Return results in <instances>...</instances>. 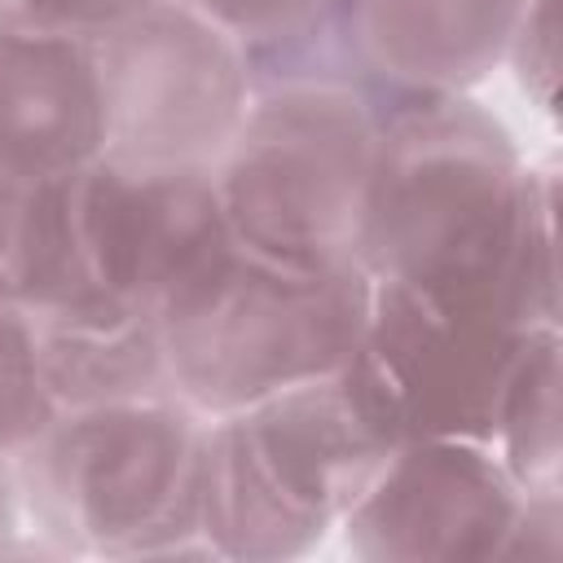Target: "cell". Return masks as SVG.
<instances>
[{
  "instance_id": "cell-15",
  "label": "cell",
  "mask_w": 563,
  "mask_h": 563,
  "mask_svg": "<svg viewBox=\"0 0 563 563\" xmlns=\"http://www.w3.org/2000/svg\"><path fill=\"white\" fill-rule=\"evenodd\" d=\"M488 444L523 493H563V325L528 334Z\"/></svg>"
},
{
  "instance_id": "cell-14",
  "label": "cell",
  "mask_w": 563,
  "mask_h": 563,
  "mask_svg": "<svg viewBox=\"0 0 563 563\" xmlns=\"http://www.w3.org/2000/svg\"><path fill=\"white\" fill-rule=\"evenodd\" d=\"M101 295L84 255L70 176H0V303L31 317Z\"/></svg>"
},
{
  "instance_id": "cell-4",
  "label": "cell",
  "mask_w": 563,
  "mask_h": 563,
  "mask_svg": "<svg viewBox=\"0 0 563 563\" xmlns=\"http://www.w3.org/2000/svg\"><path fill=\"white\" fill-rule=\"evenodd\" d=\"M383 101L356 84L251 88L216 194L238 246L295 268L356 264Z\"/></svg>"
},
{
  "instance_id": "cell-9",
  "label": "cell",
  "mask_w": 563,
  "mask_h": 563,
  "mask_svg": "<svg viewBox=\"0 0 563 563\" xmlns=\"http://www.w3.org/2000/svg\"><path fill=\"white\" fill-rule=\"evenodd\" d=\"M523 0H330L325 22L369 97H457L501 70Z\"/></svg>"
},
{
  "instance_id": "cell-17",
  "label": "cell",
  "mask_w": 563,
  "mask_h": 563,
  "mask_svg": "<svg viewBox=\"0 0 563 563\" xmlns=\"http://www.w3.org/2000/svg\"><path fill=\"white\" fill-rule=\"evenodd\" d=\"M501 66L515 75V88L545 119L559 110V0H523V13L510 31Z\"/></svg>"
},
{
  "instance_id": "cell-16",
  "label": "cell",
  "mask_w": 563,
  "mask_h": 563,
  "mask_svg": "<svg viewBox=\"0 0 563 563\" xmlns=\"http://www.w3.org/2000/svg\"><path fill=\"white\" fill-rule=\"evenodd\" d=\"M57 405L40 374L35 321L31 312L0 303V453H22L48 422Z\"/></svg>"
},
{
  "instance_id": "cell-20",
  "label": "cell",
  "mask_w": 563,
  "mask_h": 563,
  "mask_svg": "<svg viewBox=\"0 0 563 563\" xmlns=\"http://www.w3.org/2000/svg\"><path fill=\"white\" fill-rule=\"evenodd\" d=\"M563 559V493H523L501 563H559Z\"/></svg>"
},
{
  "instance_id": "cell-13",
  "label": "cell",
  "mask_w": 563,
  "mask_h": 563,
  "mask_svg": "<svg viewBox=\"0 0 563 563\" xmlns=\"http://www.w3.org/2000/svg\"><path fill=\"white\" fill-rule=\"evenodd\" d=\"M198 532L211 559L286 563L312 554L334 528L299 506L264 466L233 413L207 418L198 471Z\"/></svg>"
},
{
  "instance_id": "cell-5",
  "label": "cell",
  "mask_w": 563,
  "mask_h": 563,
  "mask_svg": "<svg viewBox=\"0 0 563 563\" xmlns=\"http://www.w3.org/2000/svg\"><path fill=\"white\" fill-rule=\"evenodd\" d=\"M528 334V325L484 312H449L405 286L374 282L365 330L339 374L391 444H488L506 378Z\"/></svg>"
},
{
  "instance_id": "cell-2",
  "label": "cell",
  "mask_w": 563,
  "mask_h": 563,
  "mask_svg": "<svg viewBox=\"0 0 563 563\" xmlns=\"http://www.w3.org/2000/svg\"><path fill=\"white\" fill-rule=\"evenodd\" d=\"M202 435L207 418L180 396L57 409L13 453L26 554L211 559L198 532Z\"/></svg>"
},
{
  "instance_id": "cell-7",
  "label": "cell",
  "mask_w": 563,
  "mask_h": 563,
  "mask_svg": "<svg viewBox=\"0 0 563 563\" xmlns=\"http://www.w3.org/2000/svg\"><path fill=\"white\" fill-rule=\"evenodd\" d=\"M75 216L97 290L154 317L233 246L211 167L101 154L75 172Z\"/></svg>"
},
{
  "instance_id": "cell-19",
  "label": "cell",
  "mask_w": 563,
  "mask_h": 563,
  "mask_svg": "<svg viewBox=\"0 0 563 563\" xmlns=\"http://www.w3.org/2000/svg\"><path fill=\"white\" fill-rule=\"evenodd\" d=\"M180 4H189L194 13H202L246 48L308 26L312 18L325 13L330 0H180Z\"/></svg>"
},
{
  "instance_id": "cell-10",
  "label": "cell",
  "mask_w": 563,
  "mask_h": 563,
  "mask_svg": "<svg viewBox=\"0 0 563 563\" xmlns=\"http://www.w3.org/2000/svg\"><path fill=\"white\" fill-rule=\"evenodd\" d=\"M106 154L92 40L0 26V176H70Z\"/></svg>"
},
{
  "instance_id": "cell-1",
  "label": "cell",
  "mask_w": 563,
  "mask_h": 563,
  "mask_svg": "<svg viewBox=\"0 0 563 563\" xmlns=\"http://www.w3.org/2000/svg\"><path fill=\"white\" fill-rule=\"evenodd\" d=\"M356 264L449 312L563 325L559 167L475 92L383 106Z\"/></svg>"
},
{
  "instance_id": "cell-6",
  "label": "cell",
  "mask_w": 563,
  "mask_h": 563,
  "mask_svg": "<svg viewBox=\"0 0 563 563\" xmlns=\"http://www.w3.org/2000/svg\"><path fill=\"white\" fill-rule=\"evenodd\" d=\"M106 92V154L163 167H216L229 150L251 75L242 44L180 0L92 40Z\"/></svg>"
},
{
  "instance_id": "cell-3",
  "label": "cell",
  "mask_w": 563,
  "mask_h": 563,
  "mask_svg": "<svg viewBox=\"0 0 563 563\" xmlns=\"http://www.w3.org/2000/svg\"><path fill=\"white\" fill-rule=\"evenodd\" d=\"M369 290L361 264L295 268L233 242L158 312L172 391L202 418H224L339 374L365 330Z\"/></svg>"
},
{
  "instance_id": "cell-8",
  "label": "cell",
  "mask_w": 563,
  "mask_h": 563,
  "mask_svg": "<svg viewBox=\"0 0 563 563\" xmlns=\"http://www.w3.org/2000/svg\"><path fill=\"white\" fill-rule=\"evenodd\" d=\"M523 488L484 440H405L339 519L361 563H501Z\"/></svg>"
},
{
  "instance_id": "cell-12",
  "label": "cell",
  "mask_w": 563,
  "mask_h": 563,
  "mask_svg": "<svg viewBox=\"0 0 563 563\" xmlns=\"http://www.w3.org/2000/svg\"><path fill=\"white\" fill-rule=\"evenodd\" d=\"M31 321L40 374L57 409L176 396L163 325L154 312L132 308L114 295H92Z\"/></svg>"
},
{
  "instance_id": "cell-11",
  "label": "cell",
  "mask_w": 563,
  "mask_h": 563,
  "mask_svg": "<svg viewBox=\"0 0 563 563\" xmlns=\"http://www.w3.org/2000/svg\"><path fill=\"white\" fill-rule=\"evenodd\" d=\"M233 418L242 422L264 466L282 479V488L330 528H339L347 506L369 488L396 449L365 418L343 374L286 387Z\"/></svg>"
},
{
  "instance_id": "cell-21",
  "label": "cell",
  "mask_w": 563,
  "mask_h": 563,
  "mask_svg": "<svg viewBox=\"0 0 563 563\" xmlns=\"http://www.w3.org/2000/svg\"><path fill=\"white\" fill-rule=\"evenodd\" d=\"M26 554V510H22V488L13 457L0 453V559Z\"/></svg>"
},
{
  "instance_id": "cell-18",
  "label": "cell",
  "mask_w": 563,
  "mask_h": 563,
  "mask_svg": "<svg viewBox=\"0 0 563 563\" xmlns=\"http://www.w3.org/2000/svg\"><path fill=\"white\" fill-rule=\"evenodd\" d=\"M154 4H163V0H0V26L101 40L106 31L141 18Z\"/></svg>"
}]
</instances>
